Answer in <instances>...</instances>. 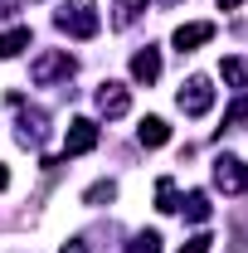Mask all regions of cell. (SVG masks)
Returning <instances> with one entry per match:
<instances>
[{
	"instance_id": "5bb4252c",
	"label": "cell",
	"mask_w": 248,
	"mask_h": 253,
	"mask_svg": "<svg viewBox=\"0 0 248 253\" xmlns=\"http://www.w3.org/2000/svg\"><path fill=\"white\" fill-rule=\"evenodd\" d=\"M234 253H248V214H234Z\"/></svg>"
},
{
	"instance_id": "2e32d148",
	"label": "cell",
	"mask_w": 248,
	"mask_h": 253,
	"mask_svg": "<svg viewBox=\"0 0 248 253\" xmlns=\"http://www.w3.org/2000/svg\"><path fill=\"white\" fill-rule=\"evenodd\" d=\"M248 122V97H239L234 107H229V117H224V126H244Z\"/></svg>"
},
{
	"instance_id": "3957f363",
	"label": "cell",
	"mask_w": 248,
	"mask_h": 253,
	"mask_svg": "<svg viewBox=\"0 0 248 253\" xmlns=\"http://www.w3.org/2000/svg\"><path fill=\"white\" fill-rule=\"evenodd\" d=\"M214 185L224 190V195H244V185H248L244 166H239L234 156H219V161H214Z\"/></svg>"
},
{
	"instance_id": "e0dca14e",
	"label": "cell",
	"mask_w": 248,
	"mask_h": 253,
	"mask_svg": "<svg viewBox=\"0 0 248 253\" xmlns=\"http://www.w3.org/2000/svg\"><path fill=\"white\" fill-rule=\"evenodd\" d=\"M209 244H214L209 234H195V239H190V244H185V249H180V253H209Z\"/></svg>"
},
{
	"instance_id": "7a4b0ae2",
	"label": "cell",
	"mask_w": 248,
	"mask_h": 253,
	"mask_svg": "<svg viewBox=\"0 0 248 253\" xmlns=\"http://www.w3.org/2000/svg\"><path fill=\"white\" fill-rule=\"evenodd\" d=\"M180 112H190V117H205L209 112V102H214V88H209V78H190L185 88H180Z\"/></svg>"
},
{
	"instance_id": "30bf717a",
	"label": "cell",
	"mask_w": 248,
	"mask_h": 253,
	"mask_svg": "<svg viewBox=\"0 0 248 253\" xmlns=\"http://www.w3.org/2000/svg\"><path fill=\"white\" fill-rule=\"evenodd\" d=\"M25 44H30V30H25V25H20V30H10V34H0V59H15Z\"/></svg>"
},
{
	"instance_id": "52a82bcc",
	"label": "cell",
	"mask_w": 248,
	"mask_h": 253,
	"mask_svg": "<svg viewBox=\"0 0 248 253\" xmlns=\"http://www.w3.org/2000/svg\"><path fill=\"white\" fill-rule=\"evenodd\" d=\"M131 78H136V83H156V78H161V54H156V49H141V54L131 59Z\"/></svg>"
},
{
	"instance_id": "ba28073f",
	"label": "cell",
	"mask_w": 248,
	"mask_h": 253,
	"mask_svg": "<svg viewBox=\"0 0 248 253\" xmlns=\"http://www.w3.org/2000/svg\"><path fill=\"white\" fill-rule=\"evenodd\" d=\"M73 63H68V54H44V59L34 63V83H49L54 73H68Z\"/></svg>"
},
{
	"instance_id": "8fae6325",
	"label": "cell",
	"mask_w": 248,
	"mask_h": 253,
	"mask_svg": "<svg viewBox=\"0 0 248 253\" xmlns=\"http://www.w3.org/2000/svg\"><path fill=\"white\" fill-rule=\"evenodd\" d=\"M180 210H185L195 224H205V219H209V195H205V190H195L190 200H180Z\"/></svg>"
},
{
	"instance_id": "7c38bea8",
	"label": "cell",
	"mask_w": 248,
	"mask_h": 253,
	"mask_svg": "<svg viewBox=\"0 0 248 253\" xmlns=\"http://www.w3.org/2000/svg\"><path fill=\"white\" fill-rule=\"evenodd\" d=\"M219 73H224V83L248 88V63H244V59H224V63H219Z\"/></svg>"
},
{
	"instance_id": "277c9868",
	"label": "cell",
	"mask_w": 248,
	"mask_h": 253,
	"mask_svg": "<svg viewBox=\"0 0 248 253\" xmlns=\"http://www.w3.org/2000/svg\"><path fill=\"white\" fill-rule=\"evenodd\" d=\"M97 146V126L93 122H73L68 126V136H63V156H83V151H93Z\"/></svg>"
},
{
	"instance_id": "d6986e66",
	"label": "cell",
	"mask_w": 248,
	"mask_h": 253,
	"mask_svg": "<svg viewBox=\"0 0 248 253\" xmlns=\"http://www.w3.org/2000/svg\"><path fill=\"white\" fill-rule=\"evenodd\" d=\"M234 5H239V0H219V10H234Z\"/></svg>"
},
{
	"instance_id": "6da1fadb",
	"label": "cell",
	"mask_w": 248,
	"mask_h": 253,
	"mask_svg": "<svg viewBox=\"0 0 248 253\" xmlns=\"http://www.w3.org/2000/svg\"><path fill=\"white\" fill-rule=\"evenodd\" d=\"M59 30L78 34V39H93V34H97V15H93V5H88V0H73V5H63V10H59Z\"/></svg>"
},
{
	"instance_id": "9c48e42d",
	"label": "cell",
	"mask_w": 248,
	"mask_h": 253,
	"mask_svg": "<svg viewBox=\"0 0 248 253\" xmlns=\"http://www.w3.org/2000/svg\"><path fill=\"white\" fill-rule=\"evenodd\" d=\"M165 141H170V126L161 117H146L141 122V146H165Z\"/></svg>"
},
{
	"instance_id": "9a60e30c",
	"label": "cell",
	"mask_w": 248,
	"mask_h": 253,
	"mask_svg": "<svg viewBox=\"0 0 248 253\" xmlns=\"http://www.w3.org/2000/svg\"><path fill=\"white\" fill-rule=\"evenodd\" d=\"M112 195H117V185H112V180H97L83 200H88V205H102V200H112Z\"/></svg>"
},
{
	"instance_id": "5b68a950",
	"label": "cell",
	"mask_w": 248,
	"mask_h": 253,
	"mask_svg": "<svg viewBox=\"0 0 248 253\" xmlns=\"http://www.w3.org/2000/svg\"><path fill=\"white\" fill-rule=\"evenodd\" d=\"M97 107H102L107 117H122L126 107H131V97H126L122 83H102V93H97Z\"/></svg>"
},
{
	"instance_id": "8992f818",
	"label": "cell",
	"mask_w": 248,
	"mask_h": 253,
	"mask_svg": "<svg viewBox=\"0 0 248 253\" xmlns=\"http://www.w3.org/2000/svg\"><path fill=\"white\" fill-rule=\"evenodd\" d=\"M205 39H214V25H209V20H200V25H180V30H175V49L190 54V49L205 44Z\"/></svg>"
},
{
	"instance_id": "ac0fdd59",
	"label": "cell",
	"mask_w": 248,
	"mask_h": 253,
	"mask_svg": "<svg viewBox=\"0 0 248 253\" xmlns=\"http://www.w3.org/2000/svg\"><path fill=\"white\" fill-rule=\"evenodd\" d=\"M63 253H88V249H83V244H68V249H63Z\"/></svg>"
},
{
	"instance_id": "4fadbf2b",
	"label": "cell",
	"mask_w": 248,
	"mask_h": 253,
	"mask_svg": "<svg viewBox=\"0 0 248 253\" xmlns=\"http://www.w3.org/2000/svg\"><path fill=\"white\" fill-rule=\"evenodd\" d=\"M126 253H161V234H136Z\"/></svg>"
},
{
	"instance_id": "ffe728a7",
	"label": "cell",
	"mask_w": 248,
	"mask_h": 253,
	"mask_svg": "<svg viewBox=\"0 0 248 253\" xmlns=\"http://www.w3.org/2000/svg\"><path fill=\"white\" fill-rule=\"evenodd\" d=\"M5 185H10V170H0V190H5Z\"/></svg>"
}]
</instances>
